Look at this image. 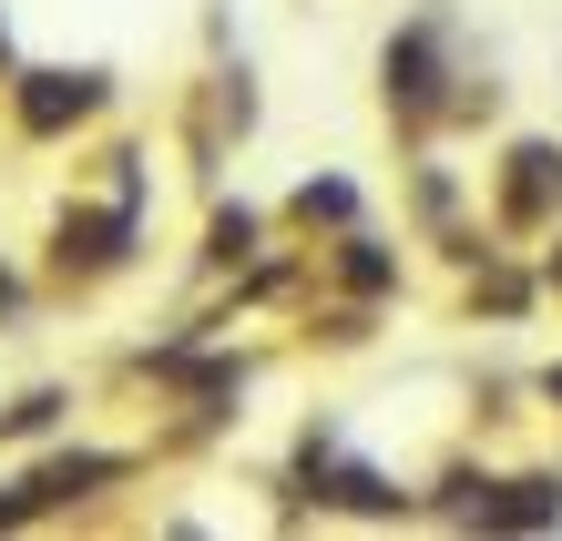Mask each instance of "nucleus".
<instances>
[{
	"label": "nucleus",
	"mask_w": 562,
	"mask_h": 541,
	"mask_svg": "<svg viewBox=\"0 0 562 541\" xmlns=\"http://www.w3.org/2000/svg\"><path fill=\"white\" fill-rule=\"evenodd\" d=\"M123 235H134V205L72 215V225H61V246H52V266H61V277H103V266H123Z\"/></svg>",
	"instance_id": "1"
},
{
	"label": "nucleus",
	"mask_w": 562,
	"mask_h": 541,
	"mask_svg": "<svg viewBox=\"0 0 562 541\" xmlns=\"http://www.w3.org/2000/svg\"><path fill=\"white\" fill-rule=\"evenodd\" d=\"M552 205H562V154H552V144H521L512 174H502V215H512V225H542Z\"/></svg>",
	"instance_id": "4"
},
{
	"label": "nucleus",
	"mask_w": 562,
	"mask_h": 541,
	"mask_svg": "<svg viewBox=\"0 0 562 541\" xmlns=\"http://www.w3.org/2000/svg\"><path fill=\"white\" fill-rule=\"evenodd\" d=\"M296 215H307V225H317V215H327V225H348V215H358V194H348V184H307V194H296Z\"/></svg>",
	"instance_id": "5"
},
{
	"label": "nucleus",
	"mask_w": 562,
	"mask_h": 541,
	"mask_svg": "<svg viewBox=\"0 0 562 541\" xmlns=\"http://www.w3.org/2000/svg\"><path fill=\"white\" fill-rule=\"evenodd\" d=\"M0 307H11V277H0Z\"/></svg>",
	"instance_id": "6"
},
{
	"label": "nucleus",
	"mask_w": 562,
	"mask_h": 541,
	"mask_svg": "<svg viewBox=\"0 0 562 541\" xmlns=\"http://www.w3.org/2000/svg\"><path fill=\"white\" fill-rule=\"evenodd\" d=\"M389 103L409 123L440 113V31H400V42H389Z\"/></svg>",
	"instance_id": "2"
},
{
	"label": "nucleus",
	"mask_w": 562,
	"mask_h": 541,
	"mask_svg": "<svg viewBox=\"0 0 562 541\" xmlns=\"http://www.w3.org/2000/svg\"><path fill=\"white\" fill-rule=\"evenodd\" d=\"M92 103H103V72H31V82H21V123H31V133L82 123Z\"/></svg>",
	"instance_id": "3"
}]
</instances>
